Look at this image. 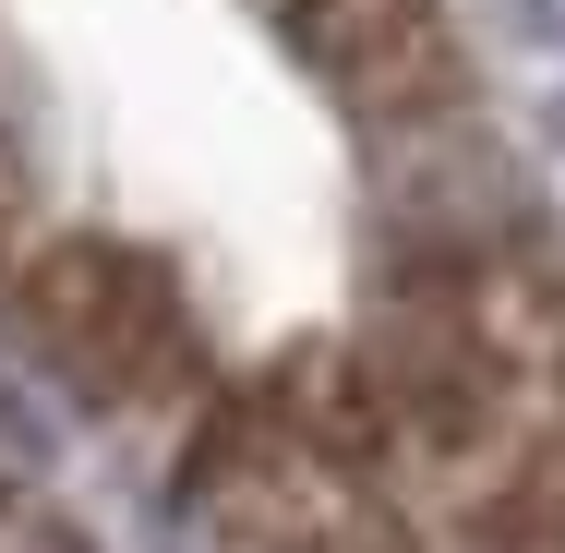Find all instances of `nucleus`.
I'll list each match as a JSON object with an SVG mask.
<instances>
[{
  "label": "nucleus",
  "mask_w": 565,
  "mask_h": 553,
  "mask_svg": "<svg viewBox=\"0 0 565 553\" xmlns=\"http://www.w3.org/2000/svg\"><path fill=\"white\" fill-rule=\"evenodd\" d=\"M349 373L434 553H565V277L542 241H409Z\"/></svg>",
  "instance_id": "obj_1"
},
{
  "label": "nucleus",
  "mask_w": 565,
  "mask_h": 553,
  "mask_svg": "<svg viewBox=\"0 0 565 553\" xmlns=\"http://www.w3.org/2000/svg\"><path fill=\"white\" fill-rule=\"evenodd\" d=\"M12 337L85 410H169L193 397V313L157 253L132 241H36L12 277Z\"/></svg>",
  "instance_id": "obj_3"
},
{
  "label": "nucleus",
  "mask_w": 565,
  "mask_h": 553,
  "mask_svg": "<svg viewBox=\"0 0 565 553\" xmlns=\"http://www.w3.org/2000/svg\"><path fill=\"white\" fill-rule=\"evenodd\" d=\"M24 181H12V157H0V301H12V277H24Z\"/></svg>",
  "instance_id": "obj_6"
},
{
  "label": "nucleus",
  "mask_w": 565,
  "mask_h": 553,
  "mask_svg": "<svg viewBox=\"0 0 565 553\" xmlns=\"http://www.w3.org/2000/svg\"><path fill=\"white\" fill-rule=\"evenodd\" d=\"M289 61L361 120H422L457 97V36H446V0H253Z\"/></svg>",
  "instance_id": "obj_4"
},
{
  "label": "nucleus",
  "mask_w": 565,
  "mask_h": 553,
  "mask_svg": "<svg viewBox=\"0 0 565 553\" xmlns=\"http://www.w3.org/2000/svg\"><path fill=\"white\" fill-rule=\"evenodd\" d=\"M0 553H85V530H73V518H49L24 481H0Z\"/></svg>",
  "instance_id": "obj_5"
},
{
  "label": "nucleus",
  "mask_w": 565,
  "mask_h": 553,
  "mask_svg": "<svg viewBox=\"0 0 565 553\" xmlns=\"http://www.w3.org/2000/svg\"><path fill=\"white\" fill-rule=\"evenodd\" d=\"M181 506L217 553H434L349 361H289L217 397L181 457Z\"/></svg>",
  "instance_id": "obj_2"
}]
</instances>
